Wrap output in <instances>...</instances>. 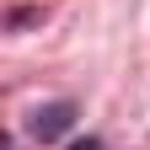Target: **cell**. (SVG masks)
I'll return each instance as SVG.
<instances>
[{"mask_svg":"<svg viewBox=\"0 0 150 150\" xmlns=\"http://www.w3.org/2000/svg\"><path fill=\"white\" fill-rule=\"evenodd\" d=\"M70 123H75V107H70V102H48V107L32 118V134H38V139H59Z\"/></svg>","mask_w":150,"mask_h":150,"instance_id":"1","label":"cell"},{"mask_svg":"<svg viewBox=\"0 0 150 150\" xmlns=\"http://www.w3.org/2000/svg\"><path fill=\"white\" fill-rule=\"evenodd\" d=\"M70 150H102V145L97 139H81V145H70Z\"/></svg>","mask_w":150,"mask_h":150,"instance_id":"2","label":"cell"}]
</instances>
